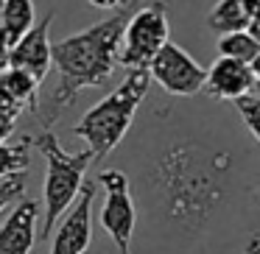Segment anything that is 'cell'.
Returning a JSON list of instances; mask_svg holds the SVG:
<instances>
[{
	"label": "cell",
	"instance_id": "6da1fadb",
	"mask_svg": "<svg viewBox=\"0 0 260 254\" xmlns=\"http://www.w3.org/2000/svg\"><path fill=\"white\" fill-rule=\"evenodd\" d=\"M232 170L230 154L218 148L196 140L165 146L146 170L151 218L176 237H199L224 207Z\"/></svg>",
	"mask_w": 260,
	"mask_h": 254
},
{
	"label": "cell",
	"instance_id": "7a4b0ae2",
	"mask_svg": "<svg viewBox=\"0 0 260 254\" xmlns=\"http://www.w3.org/2000/svg\"><path fill=\"white\" fill-rule=\"evenodd\" d=\"M129 17V12L112 14L79 34L53 42V67L59 81L51 98L45 101V115L40 120L45 129H51L84 90L104 87L109 81L115 64H120V45H123Z\"/></svg>",
	"mask_w": 260,
	"mask_h": 254
},
{
	"label": "cell",
	"instance_id": "3957f363",
	"mask_svg": "<svg viewBox=\"0 0 260 254\" xmlns=\"http://www.w3.org/2000/svg\"><path fill=\"white\" fill-rule=\"evenodd\" d=\"M148 84H151L148 70H129L118 90L101 98L95 106H90L73 126V134L87 142V148L95 154V162H101L120 146V140L135 123V115L148 92Z\"/></svg>",
	"mask_w": 260,
	"mask_h": 254
},
{
	"label": "cell",
	"instance_id": "277c9868",
	"mask_svg": "<svg viewBox=\"0 0 260 254\" xmlns=\"http://www.w3.org/2000/svg\"><path fill=\"white\" fill-rule=\"evenodd\" d=\"M37 148L45 159V185H42L45 224H42L40 240H48V237H53V229L59 226V221L73 209V204L84 193V173L95 162V154L90 148L79 154H68L51 129H45L37 137Z\"/></svg>",
	"mask_w": 260,
	"mask_h": 254
},
{
	"label": "cell",
	"instance_id": "5b68a950",
	"mask_svg": "<svg viewBox=\"0 0 260 254\" xmlns=\"http://www.w3.org/2000/svg\"><path fill=\"white\" fill-rule=\"evenodd\" d=\"M168 42H171L168 3L151 0L129 17L123 45H120V64L126 70H148Z\"/></svg>",
	"mask_w": 260,
	"mask_h": 254
},
{
	"label": "cell",
	"instance_id": "8992f818",
	"mask_svg": "<svg viewBox=\"0 0 260 254\" xmlns=\"http://www.w3.org/2000/svg\"><path fill=\"white\" fill-rule=\"evenodd\" d=\"M98 185L104 187V204H101V226L112 237L118 254H135L132 240L137 229V207L132 196V182L123 170L107 168L98 173Z\"/></svg>",
	"mask_w": 260,
	"mask_h": 254
},
{
	"label": "cell",
	"instance_id": "52a82bcc",
	"mask_svg": "<svg viewBox=\"0 0 260 254\" xmlns=\"http://www.w3.org/2000/svg\"><path fill=\"white\" fill-rule=\"evenodd\" d=\"M148 73H151V81H157L168 95L176 98H190L207 87V70L176 42H168L159 51Z\"/></svg>",
	"mask_w": 260,
	"mask_h": 254
},
{
	"label": "cell",
	"instance_id": "ba28073f",
	"mask_svg": "<svg viewBox=\"0 0 260 254\" xmlns=\"http://www.w3.org/2000/svg\"><path fill=\"white\" fill-rule=\"evenodd\" d=\"M98 179L87 182L84 193L68 215L59 221L51 237V254H84L92 243V201L98 193Z\"/></svg>",
	"mask_w": 260,
	"mask_h": 254
},
{
	"label": "cell",
	"instance_id": "9c48e42d",
	"mask_svg": "<svg viewBox=\"0 0 260 254\" xmlns=\"http://www.w3.org/2000/svg\"><path fill=\"white\" fill-rule=\"evenodd\" d=\"M56 20V14L48 12L40 23L34 25L25 40H20L12 51H6V67H17L31 73L34 79L45 81L48 70L53 64V42H51V25Z\"/></svg>",
	"mask_w": 260,
	"mask_h": 254
},
{
	"label": "cell",
	"instance_id": "30bf717a",
	"mask_svg": "<svg viewBox=\"0 0 260 254\" xmlns=\"http://www.w3.org/2000/svg\"><path fill=\"white\" fill-rule=\"evenodd\" d=\"M257 84L252 73V64L238 62V59L230 56H218L213 64L207 67V92L215 101H241V98L252 95V87Z\"/></svg>",
	"mask_w": 260,
	"mask_h": 254
},
{
	"label": "cell",
	"instance_id": "8fae6325",
	"mask_svg": "<svg viewBox=\"0 0 260 254\" xmlns=\"http://www.w3.org/2000/svg\"><path fill=\"white\" fill-rule=\"evenodd\" d=\"M40 232V204L34 198H25L3 218L0 254H31Z\"/></svg>",
	"mask_w": 260,
	"mask_h": 254
},
{
	"label": "cell",
	"instance_id": "7c38bea8",
	"mask_svg": "<svg viewBox=\"0 0 260 254\" xmlns=\"http://www.w3.org/2000/svg\"><path fill=\"white\" fill-rule=\"evenodd\" d=\"M40 23L34 12V0H3L0 6V28H3V45L6 51H12L20 40L34 31V25Z\"/></svg>",
	"mask_w": 260,
	"mask_h": 254
},
{
	"label": "cell",
	"instance_id": "4fadbf2b",
	"mask_svg": "<svg viewBox=\"0 0 260 254\" xmlns=\"http://www.w3.org/2000/svg\"><path fill=\"white\" fill-rule=\"evenodd\" d=\"M40 79H34L31 73L25 70H17V67H6L3 64V76H0V95L12 98L17 101L25 112H31L37 120L42 118L40 112Z\"/></svg>",
	"mask_w": 260,
	"mask_h": 254
},
{
	"label": "cell",
	"instance_id": "5bb4252c",
	"mask_svg": "<svg viewBox=\"0 0 260 254\" xmlns=\"http://www.w3.org/2000/svg\"><path fill=\"white\" fill-rule=\"evenodd\" d=\"M249 14L243 9V0H218L207 14V25L215 34H238V31H249Z\"/></svg>",
	"mask_w": 260,
	"mask_h": 254
},
{
	"label": "cell",
	"instance_id": "9a60e30c",
	"mask_svg": "<svg viewBox=\"0 0 260 254\" xmlns=\"http://www.w3.org/2000/svg\"><path fill=\"white\" fill-rule=\"evenodd\" d=\"M31 146H37V137H20L17 142H3L0 148V176L25 173L31 165Z\"/></svg>",
	"mask_w": 260,
	"mask_h": 254
},
{
	"label": "cell",
	"instance_id": "2e32d148",
	"mask_svg": "<svg viewBox=\"0 0 260 254\" xmlns=\"http://www.w3.org/2000/svg\"><path fill=\"white\" fill-rule=\"evenodd\" d=\"M218 53L221 56L238 59V62L252 64L260 56V42L254 40L249 31H238V34H226L218 40Z\"/></svg>",
	"mask_w": 260,
	"mask_h": 254
},
{
	"label": "cell",
	"instance_id": "e0dca14e",
	"mask_svg": "<svg viewBox=\"0 0 260 254\" xmlns=\"http://www.w3.org/2000/svg\"><path fill=\"white\" fill-rule=\"evenodd\" d=\"M25 187H28V170L25 173H12L0 176V209L17 207L20 201H25Z\"/></svg>",
	"mask_w": 260,
	"mask_h": 254
},
{
	"label": "cell",
	"instance_id": "ac0fdd59",
	"mask_svg": "<svg viewBox=\"0 0 260 254\" xmlns=\"http://www.w3.org/2000/svg\"><path fill=\"white\" fill-rule=\"evenodd\" d=\"M235 109H238V115H241L243 126L249 129V134H252L260 146V98L246 95V98H241V101H235Z\"/></svg>",
	"mask_w": 260,
	"mask_h": 254
},
{
	"label": "cell",
	"instance_id": "d6986e66",
	"mask_svg": "<svg viewBox=\"0 0 260 254\" xmlns=\"http://www.w3.org/2000/svg\"><path fill=\"white\" fill-rule=\"evenodd\" d=\"M23 112H25V109L20 106L17 101H12V98H6V95H0V137H3V142H9L14 126H17V118Z\"/></svg>",
	"mask_w": 260,
	"mask_h": 254
},
{
	"label": "cell",
	"instance_id": "ffe728a7",
	"mask_svg": "<svg viewBox=\"0 0 260 254\" xmlns=\"http://www.w3.org/2000/svg\"><path fill=\"white\" fill-rule=\"evenodd\" d=\"M87 3L101 9V12H112V14L129 12V6H132V0H87Z\"/></svg>",
	"mask_w": 260,
	"mask_h": 254
},
{
	"label": "cell",
	"instance_id": "44dd1931",
	"mask_svg": "<svg viewBox=\"0 0 260 254\" xmlns=\"http://www.w3.org/2000/svg\"><path fill=\"white\" fill-rule=\"evenodd\" d=\"M243 9H246L249 20H257L260 17V0H243Z\"/></svg>",
	"mask_w": 260,
	"mask_h": 254
},
{
	"label": "cell",
	"instance_id": "7402d4cb",
	"mask_svg": "<svg viewBox=\"0 0 260 254\" xmlns=\"http://www.w3.org/2000/svg\"><path fill=\"white\" fill-rule=\"evenodd\" d=\"M243 254H260V235H252L246 240V251Z\"/></svg>",
	"mask_w": 260,
	"mask_h": 254
},
{
	"label": "cell",
	"instance_id": "603a6c76",
	"mask_svg": "<svg viewBox=\"0 0 260 254\" xmlns=\"http://www.w3.org/2000/svg\"><path fill=\"white\" fill-rule=\"evenodd\" d=\"M249 34H252L254 40L260 42V17H257V20H252V23H249Z\"/></svg>",
	"mask_w": 260,
	"mask_h": 254
},
{
	"label": "cell",
	"instance_id": "cb8c5ba5",
	"mask_svg": "<svg viewBox=\"0 0 260 254\" xmlns=\"http://www.w3.org/2000/svg\"><path fill=\"white\" fill-rule=\"evenodd\" d=\"M252 73H254V79L260 81V56H257V59H254V62H252Z\"/></svg>",
	"mask_w": 260,
	"mask_h": 254
},
{
	"label": "cell",
	"instance_id": "d4e9b609",
	"mask_svg": "<svg viewBox=\"0 0 260 254\" xmlns=\"http://www.w3.org/2000/svg\"><path fill=\"white\" fill-rule=\"evenodd\" d=\"M254 196H257V201H260V182H257V187H254Z\"/></svg>",
	"mask_w": 260,
	"mask_h": 254
}]
</instances>
